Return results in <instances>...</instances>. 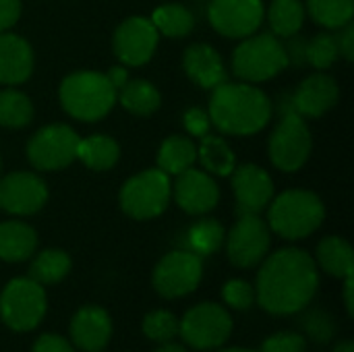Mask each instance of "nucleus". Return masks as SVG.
<instances>
[{
	"mask_svg": "<svg viewBox=\"0 0 354 352\" xmlns=\"http://www.w3.org/2000/svg\"><path fill=\"white\" fill-rule=\"evenodd\" d=\"M209 120L226 135H255L272 118L270 98L251 83H220L209 98Z\"/></svg>",
	"mask_w": 354,
	"mask_h": 352,
	"instance_id": "2",
	"label": "nucleus"
},
{
	"mask_svg": "<svg viewBox=\"0 0 354 352\" xmlns=\"http://www.w3.org/2000/svg\"><path fill=\"white\" fill-rule=\"evenodd\" d=\"M232 332V317L226 309H222L216 303H201L193 307L183 322H178V334L180 338L197 349V351H209L222 346Z\"/></svg>",
	"mask_w": 354,
	"mask_h": 352,
	"instance_id": "10",
	"label": "nucleus"
},
{
	"mask_svg": "<svg viewBox=\"0 0 354 352\" xmlns=\"http://www.w3.org/2000/svg\"><path fill=\"white\" fill-rule=\"evenodd\" d=\"M112 336V319L106 309L87 305L81 307L71 322L73 344L85 352H100Z\"/></svg>",
	"mask_w": 354,
	"mask_h": 352,
	"instance_id": "19",
	"label": "nucleus"
},
{
	"mask_svg": "<svg viewBox=\"0 0 354 352\" xmlns=\"http://www.w3.org/2000/svg\"><path fill=\"white\" fill-rule=\"evenodd\" d=\"M33 73V50L21 35L0 33V83L19 85Z\"/></svg>",
	"mask_w": 354,
	"mask_h": 352,
	"instance_id": "20",
	"label": "nucleus"
},
{
	"mask_svg": "<svg viewBox=\"0 0 354 352\" xmlns=\"http://www.w3.org/2000/svg\"><path fill=\"white\" fill-rule=\"evenodd\" d=\"M340 56L338 52V39L332 33H317L315 37H311L305 46V58L311 66L326 71L330 68L336 58Z\"/></svg>",
	"mask_w": 354,
	"mask_h": 352,
	"instance_id": "34",
	"label": "nucleus"
},
{
	"mask_svg": "<svg viewBox=\"0 0 354 352\" xmlns=\"http://www.w3.org/2000/svg\"><path fill=\"white\" fill-rule=\"evenodd\" d=\"M288 52L274 33L247 35L232 52V73L245 83H261L288 66Z\"/></svg>",
	"mask_w": 354,
	"mask_h": 352,
	"instance_id": "5",
	"label": "nucleus"
},
{
	"mask_svg": "<svg viewBox=\"0 0 354 352\" xmlns=\"http://www.w3.org/2000/svg\"><path fill=\"white\" fill-rule=\"evenodd\" d=\"M268 218L270 230H274L282 239L299 241L313 234L324 224L326 207L315 193L292 189L272 199Z\"/></svg>",
	"mask_w": 354,
	"mask_h": 352,
	"instance_id": "4",
	"label": "nucleus"
},
{
	"mask_svg": "<svg viewBox=\"0 0 354 352\" xmlns=\"http://www.w3.org/2000/svg\"><path fill=\"white\" fill-rule=\"evenodd\" d=\"M338 39V52L346 58L353 60L354 58V25L353 21L344 25V31L336 37Z\"/></svg>",
	"mask_w": 354,
	"mask_h": 352,
	"instance_id": "42",
	"label": "nucleus"
},
{
	"mask_svg": "<svg viewBox=\"0 0 354 352\" xmlns=\"http://www.w3.org/2000/svg\"><path fill=\"white\" fill-rule=\"evenodd\" d=\"M151 23L156 25L158 33L166 37H185L195 27L193 12L183 4H162L153 10Z\"/></svg>",
	"mask_w": 354,
	"mask_h": 352,
	"instance_id": "29",
	"label": "nucleus"
},
{
	"mask_svg": "<svg viewBox=\"0 0 354 352\" xmlns=\"http://www.w3.org/2000/svg\"><path fill=\"white\" fill-rule=\"evenodd\" d=\"M303 328L309 332V336L319 342V344H326L332 340L334 336V324L330 319L328 313L324 311H311L303 317Z\"/></svg>",
	"mask_w": 354,
	"mask_h": 352,
	"instance_id": "37",
	"label": "nucleus"
},
{
	"mask_svg": "<svg viewBox=\"0 0 354 352\" xmlns=\"http://www.w3.org/2000/svg\"><path fill=\"white\" fill-rule=\"evenodd\" d=\"M224 241V228L216 220H201L197 222L187 237L189 251L195 255H212L214 251L220 249Z\"/></svg>",
	"mask_w": 354,
	"mask_h": 352,
	"instance_id": "33",
	"label": "nucleus"
},
{
	"mask_svg": "<svg viewBox=\"0 0 354 352\" xmlns=\"http://www.w3.org/2000/svg\"><path fill=\"white\" fill-rule=\"evenodd\" d=\"M311 19L328 29H340L353 21L354 0H307Z\"/></svg>",
	"mask_w": 354,
	"mask_h": 352,
	"instance_id": "32",
	"label": "nucleus"
},
{
	"mask_svg": "<svg viewBox=\"0 0 354 352\" xmlns=\"http://www.w3.org/2000/svg\"><path fill=\"white\" fill-rule=\"evenodd\" d=\"M311 149L313 139L305 118L297 112H286L268 143L272 164L282 172H297L307 164Z\"/></svg>",
	"mask_w": 354,
	"mask_h": 352,
	"instance_id": "8",
	"label": "nucleus"
},
{
	"mask_svg": "<svg viewBox=\"0 0 354 352\" xmlns=\"http://www.w3.org/2000/svg\"><path fill=\"white\" fill-rule=\"evenodd\" d=\"M172 195L170 176L160 168L143 170L120 189V207L135 220H151L166 212Z\"/></svg>",
	"mask_w": 354,
	"mask_h": 352,
	"instance_id": "6",
	"label": "nucleus"
},
{
	"mask_svg": "<svg viewBox=\"0 0 354 352\" xmlns=\"http://www.w3.org/2000/svg\"><path fill=\"white\" fill-rule=\"evenodd\" d=\"M48 201L46 183L33 172H10L0 178V210L12 216H31Z\"/></svg>",
	"mask_w": 354,
	"mask_h": 352,
	"instance_id": "15",
	"label": "nucleus"
},
{
	"mask_svg": "<svg viewBox=\"0 0 354 352\" xmlns=\"http://www.w3.org/2000/svg\"><path fill=\"white\" fill-rule=\"evenodd\" d=\"M143 334L153 342H172L178 336V319L168 311H151L143 319Z\"/></svg>",
	"mask_w": 354,
	"mask_h": 352,
	"instance_id": "35",
	"label": "nucleus"
},
{
	"mask_svg": "<svg viewBox=\"0 0 354 352\" xmlns=\"http://www.w3.org/2000/svg\"><path fill=\"white\" fill-rule=\"evenodd\" d=\"M116 100L122 104L124 110H129L131 114L135 116H149L153 114L160 104H162V98H160V91L156 89L153 83L145 81V79H135V81H127L118 93H116Z\"/></svg>",
	"mask_w": 354,
	"mask_h": 352,
	"instance_id": "26",
	"label": "nucleus"
},
{
	"mask_svg": "<svg viewBox=\"0 0 354 352\" xmlns=\"http://www.w3.org/2000/svg\"><path fill=\"white\" fill-rule=\"evenodd\" d=\"M31 120H33V104L23 91L17 89L0 91V127L23 129Z\"/></svg>",
	"mask_w": 354,
	"mask_h": 352,
	"instance_id": "31",
	"label": "nucleus"
},
{
	"mask_svg": "<svg viewBox=\"0 0 354 352\" xmlns=\"http://www.w3.org/2000/svg\"><path fill=\"white\" fill-rule=\"evenodd\" d=\"M37 234L35 230L19 220H8L0 224V259L4 261H23L35 253Z\"/></svg>",
	"mask_w": 354,
	"mask_h": 352,
	"instance_id": "22",
	"label": "nucleus"
},
{
	"mask_svg": "<svg viewBox=\"0 0 354 352\" xmlns=\"http://www.w3.org/2000/svg\"><path fill=\"white\" fill-rule=\"evenodd\" d=\"M218 199L220 189L205 170L187 168L185 172L176 174L174 201L183 212L191 216H203L218 205Z\"/></svg>",
	"mask_w": 354,
	"mask_h": 352,
	"instance_id": "17",
	"label": "nucleus"
},
{
	"mask_svg": "<svg viewBox=\"0 0 354 352\" xmlns=\"http://www.w3.org/2000/svg\"><path fill=\"white\" fill-rule=\"evenodd\" d=\"M183 124H185V129H187V133L189 135H193V137H205L207 133H209V127H212V120H209V114L207 112H203L201 108H191V110H187L185 112V116H183Z\"/></svg>",
	"mask_w": 354,
	"mask_h": 352,
	"instance_id": "39",
	"label": "nucleus"
},
{
	"mask_svg": "<svg viewBox=\"0 0 354 352\" xmlns=\"http://www.w3.org/2000/svg\"><path fill=\"white\" fill-rule=\"evenodd\" d=\"M31 352H75L71 342H66L64 338L56 336V334H44L35 340L33 351Z\"/></svg>",
	"mask_w": 354,
	"mask_h": 352,
	"instance_id": "40",
	"label": "nucleus"
},
{
	"mask_svg": "<svg viewBox=\"0 0 354 352\" xmlns=\"http://www.w3.org/2000/svg\"><path fill=\"white\" fill-rule=\"evenodd\" d=\"M71 270V257L60 249H46L29 266V276L37 284H56L60 282Z\"/></svg>",
	"mask_w": 354,
	"mask_h": 352,
	"instance_id": "30",
	"label": "nucleus"
},
{
	"mask_svg": "<svg viewBox=\"0 0 354 352\" xmlns=\"http://www.w3.org/2000/svg\"><path fill=\"white\" fill-rule=\"evenodd\" d=\"M220 352H255V351H249V349H224V351Z\"/></svg>",
	"mask_w": 354,
	"mask_h": 352,
	"instance_id": "47",
	"label": "nucleus"
},
{
	"mask_svg": "<svg viewBox=\"0 0 354 352\" xmlns=\"http://www.w3.org/2000/svg\"><path fill=\"white\" fill-rule=\"evenodd\" d=\"M197 162V145L191 137L185 135H172L162 141L158 151V168L162 172L180 174L187 168H193Z\"/></svg>",
	"mask_w": 354,
	"mask_h": 352,
	"instance_id": "24",
	"label": "nucleus"
},
{
	"mask_svg": "<svg viewBox=\"0 0 354 352\" xmlns=\"http://www.w3.org/2000/svg\"><path fill=\"white\" fill-rule=\"evenodd\" d=\"M319 272L315 259L297 247L272 253L257 276L255 299L272 315L303 311L317 293Z\"/></svg>",
	"mask_w": 354,
	"mask_h": 352,
	"instance_id": "1",
	"label": "nucleus"
},
{
	"mask_svg": "<svg viewBox=\"0 0 354 352\" xmlns=\"http://www.w3.org/2000/svg\"><path fill=\"white\" fill-rule=\"evenodd\" d=\"M106 77H108V81L112 83V87L116 89V93H118V89L129 81V71L120 64V66H112L108 73H104Z\"/></svg>",
	"mask_w": 354,
	"mask_h": 352,
	"instance_id": "43",
	"label": "nucleus"
},
{
	"mask_svg": "<svg viewBox=\"0 0 354 352\" xmlns=\"http://www.w3.org/2000/svg\"><path fill=\"white\" fill-rule=\"evenodd\" d=\"M160 41V33L151 19L129 17L124 19L112 37V48L116 58L124 66H141L151 60Z\"/></svg>",
	"mask_w": 354,
	"mask_h": 352,
	"instance_id": "13",
	"label": "nucleus"
},
{
	"mask_svg": "<svg viewBox=\"0 0 354 352\" xmlns=\"http://www.w3.org/2000/svg\"><path fill=\"white\" fill-rule=\"evenodd\" d=\"M118 158H120V147L108 135H91L87 139H79L77 160H81L87 168L95 172L114 168Z\"/></svg>",
	"mask_w": 354,
	"mask_h": 352,
	"instance_id": "25",
	"label": "nucleus"
},
{
	"mask_svg": "<svg viewBox=\"0 0 354 352\" xmlns=\"http://www.w3.org/2000/svg\"><path fill=\"white\" fill-rule=\"evenodd\" d=\"M21 17V0H0V33L8 31Z\"/></svg>",
	"mask_w": 354,
	"mask_h": 352,
	"instance_id": "41",
	"label": "nucleus"
},
{
	"mask_svg": "<svg viewBox=\"0 0 354 352\" xmlns=\"http://www.w3.org/2000/svg\"><path fill=\"white\" fill-rule=\"evenodd\" d=\"M79 135L66 124H48L27 143V160L33 168L52 172L62 170L77 160Z\"/></svg>",
	"mask_w": 354,
	"mask_h": 352,
	"instance_id": "9",
	"label": "nucleus"
},
{
	"mask_svg": "<svg viewBox=\"0 0 354 352\" xmlns=\"http://www.w3.org/2000/svg\"><path fill=\"white\" fill-rule=\"evenodd\" d=\"M58 98L68 116L83 122H97L114 108L116 89L104 73L79 71L62 79Z\"/></svg>",
	"mask_w": 354,
	"mask_h": 352,
	"instance_id": "3",
	"label": "nucleus"
},
{
	"mask_svg": "<svg viewBox=\"0 0 354 352\" xmlns=\"http://www.w3.org/2000/svg\"><path fill=\"white\" fill-rule=\"evenodd\" d=\"M197 160L201 162L207 174H216V176H230V172L236 166L234 154L228 147V143L222 137L209 133L201 137V143L197 147Z\"/></svg>",
	"mask_w": 354,
	"mask_h": 352,
	"instance_id": "27",
	"label": "nucleus"
},
{
	"mask_svg": "<svg viewBox=\"0 0 354 352\" xmlns=\"http://www.w3.org/2000/svg\"><path fill=\"white\" fill-rule=\"evenodd\" d=\"M203 276L201 257L189 249L172 251L160 259L153 270V288L164 299H180L193 293Z\"/></svg>",
	"mask_w": 354,
	"mask_h": 352,
	"instance_id": "12",
	"label": "nucleus"
},
{
	"mask_svg": "<svg viewBox=\"0 0 354 352\" xmlns=\"http://www.w3.org/2000/svg\"><path fill=\"white\" fill-rule=\"evenodd\" d=\"M266 17L261 0H212L207 6V19L212 27L234 39L253 35Z\"/></svg>",
	"mask_w": 354,
	"mask_h": 352,
	"instance_id": "14",
	"label": "nucleus"
},
{
	"mask_svg": "<svg viewBox=\"0 0 354 352\" xmlns=\"http://www.w3.org/2000/svg\"><path fill=\"white\" fill-rule=\"evenodd\" d=\"M230 185L239 216L261 214L274 199V180L261 166H234V170L230 172Z\"/></svg>",
	"mask_w": 354,
	"mask_h": 352,
	"instance_id": "16",
	"label": "nucleus"
},
{
	"mask_svg": "<svg viewBox=\"0 0 354 352\" xmlns=\"http://www.w3.org/2000/svg\"><path fill=\"white\" fill-rule=\"evenodd\" d=\"M268 21L276 37H292L305 23V4L301 0H274Z\"/></svg>",
	"mask_w": 354,
	"mask_h": 352,
	"instance_id": "28",
	"label": "nucleus"
},
{
	"mask_svg": "<svg viewBox=\"0 0 354 352\" xmlns=\"http://www.w3.org/2000/svg\"><path fill=\"white\" fill-rule=\"evenodd\" d=\"M334 352H354V344L351 340H344V342H340V344L334 349Z\"/></svg>",
	"mask_w": 354,
	"mask_h": 352,
	"instance_id": "46",
	"label": "nucleus"
},
{
	"mask_svg": "<svg viewBox=\"0 0 354 352\" xmlns=\"http://www.w3.org/2000/svg\"><path fill=\"white\" fill-rule=\"evenodd\" d=\"M222 297L228 307L247 311L255 303V288L245 280H228L222 288Z\"/></svg>",
	"mask_w": 354,
	"mask_h": 352,
	"instance_id": "36",
	"label": "nucleus"
},
{
	"mask_svg": "<svg viewBox=\"0 0 354 352\" xmlns=\"http://www.w3.org/2000/svg\"><path fill=\"white\" fill-rule=\"evenodd\" d=\"M44 286L31 278L10 280L0 295V317L15 332H29L46 315Z\"/></svg>",
	"mask_w": 354,
	"mask_h": 352,
	"instance_id": "7",
	"label": "nucleus"
},
{
	"mask_svg": "<svg viewBox=\"0 0 354 352\" xmlns=\"http://www.w3.org/2000/svg\"><path fill=\"white\" fill-rule=\"evenodd\" d=\"M340 100V87L334 77L326 73L309 75L295 91L292 104L295 112L303 118H319L328 110H332Z\"/></svg>",
	"mask_w": 354,
	"mask_h": 352,
	"instance_id": "18",
	"label": "nucleus"
},
{
	"mask_svg": "<svg viewBox=\"0 0 354 352\" xmlns=\"http://www.w3.org/2000/svg\"><path fill=\"white\" fill-rule=\"evenodd\" d=\"M156 352H187L180 344H174V342H164Z\"/></svg>",
	"mask_w": 354,
	"mask_h": 352,
	"instance_id": "45",
	"label": "nucleus"
},
{
	"mask_svg": "<svg viewBox=\"0 0 354 352\" xmlns=\"http://www.w3.org/2000/svg\"><path fill=\"white\" fill-rule=\"evenodd\" d=\"M0 172H2V158H0Z\"/></svg>",
	"mask_w": 354,
	"mask_h": 352,
	"instance_id": "48",
	"label": "nucleus"
},
{
	"mask_svg": "<svg viewBox=\"0 0 354 352\" xmlns=\"http://www.w3.org/2000/svg\"><path fill=\"white\" fill-rule=\"evenodd\" d=\"M307 351V342L301 334L295 332H280L274 334L270 338H266V342L261 344L259 352H305Z\"/></svg>",
	"mask_w": 354,
	"mask_h": 352,
	"instance_id": "38",
	"label": "nucleus"
},
{
	"mask_svg": "<svg viewBox=\"0 0 354 352\" xmlns=\"http://www.w3.org/2000/svg\"><path fill=\"white\" fill-rule=\"evenodd\" d=\"M272 245V230L259 214H243L232 226L226 243L228 259L241 270L259 266Z\"/></svg>",
	"mask_w": 354,
	"mask_h": 352,
	"instance_id": "11",
	"label": "nucleus"
},
{
	"mask_svg": "<svg viewBox=\"0 0 354 352\" xmlns=\"http://www.w3.org/2000/svg\"><path fill=\"white\" fill-rule=\"evenodd\" d=\"M315 266L322 268L326 274L334 278H346L353 276L354 253L348 241L340 237H328L317 245L315 253Z\"/></svg>",
	"mask_w": 354,
	"mask_h": 352,
	"instance_id": "23",
	"label": "nucleus"
},
{
	"mask_svg": "<svg viewBox=\"0 0 354 352\" xmlns=\"http://www.w3.org/2000/svg\"><path fill=\"white\" fill-rule=\"evenodd\" d=\"M183 68L191 81L203 89H214L228 79L224 62L209 44H193L183 54Z\"/></svg>",
	"mask_w": 354,
	"mask_h": 352,
	"instance_id": "21",
	"label": "nucleus"
},
{
	"mask_svg": "<svg viewBox=\"0 0 354 352\" xmlns=\"http://www.w3.org/2000/svg\"><path fill=\"white\" fill-rule=\"evenodd\" d=\"M344 280H346V284H344V303H346V311H348V315H353V313H354L353 276H346Z\"/></svg>",
	"mask_w": 354,
	"mask_h": 352,
	"instance_id": "44",
	"label": "nucleus"
}]
</instances>
